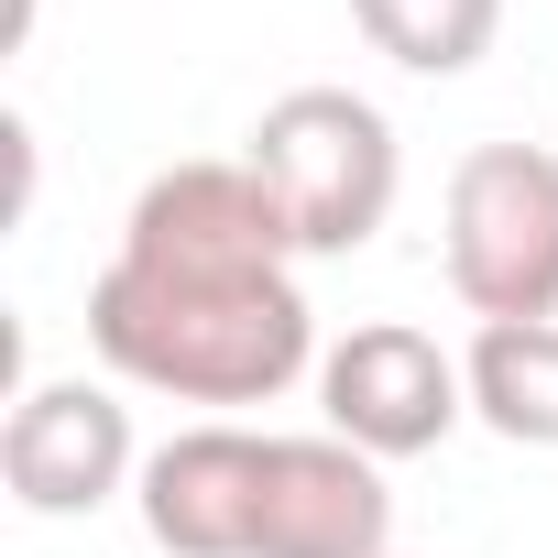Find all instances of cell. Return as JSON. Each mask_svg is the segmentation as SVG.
Masks as SVG:
<instances>
[{"label":"cell","mask_w":558,"mask_h":558,"mask_svg":"<svg viewBox=\"0 0 558 558\" xmlns=\"http://www.w3.org/2000/svg\"><path fill=\"white\" fill-rule=\"evenodd\" d=\"M241 165L263 175V197H274L296 252H362L395 219V186H405L395 121L373 99H351V88H286L241 132Z\"/></svg>","instance_id":"cell-2"},{"label":"cell","mask_w":558,"mask_h":558,"mask_svg":"<svg viewBox=\"0 0 558 558\" xmlns=\"http://www.w3.org/2000/svg\"><path fill=\"white\" fill-rule=\"evenodd\" d=\"M351 23L405 77H471L504 34V0H351Z\"/></svg>","instance_id":"cell-9"},{"label":"cell","mask_w":558,"mask_h":558,"mask_svg":"<svg viewBox=\"0 0 558 558\" xmlns=\"http://www.w3.org/2000/svg\"><path fill=\"white\" fill-rule=\"evenodd\" d=\"M449 296L471 318H558V154L471 143L449 165Z\"/></svg>","instance_id":"cell-3"},{"label":"cell","mask_w":558,"mask_h":558,"mask_svg":"<svg viewBox=\"0 0 558 558\" xmlns=\"http://www.w3.org/2000/svg\"><path fill=\"white\" fill-rule=\"evenodd\" d=\"M263 471H274V438L263 427H175L154 460H143V536L165 558H252L263 536Z\"/></svg>","instance_id":"cell-6"},{"label":"cell","mask_w":558,"mask_h":558,"mask_svg":"<svg viewBox=\"0 0 558 558\" xmlns=\"http://www.w3.org/2000/svg\"><path fill=\"white\" fill-rule=\"evenodd\" d=\"M318 416L362 460H416L471 416V384H460V351H438L416 318H362L351 340L318 351Z\"/></svg>","instance_id":"cell-4"},{"label":"cell","mask_w":558,"mask_h":558,"mask_svg":"<svg viewBox=\"0 0 558 558\" xmlns=\"http://www.w3.org/2000/svg\"><path fill=\"white\" fill-rule=\"evenodd\" d=\"M460 384L504 449H558V318H482Z\"/></svg>","instance_id":"cell-8"},{"label":"cell","mask_w":558,"mask_h":558,"mask_svg":"<svg viewBox=\"0 0 558 558\" xmlns=\"http://www.w3.org/2000/svg\"><path fill=\"white\" fill-rule=\"evenodd\" d=\"M252 558H395L384 460H362V449L329 438V427H318V438H274Z\"/></svg>","instance_id":"cell-7"},{"label":"cell","mask_w":558,"mask_h":558,"mask_svg":"<svg viewBox=\"0 0 558 558\" xmlns=\"http://www.w3.org/2000/svg\"><path fill=\"white\" fill-rule=\"evenodd\" d=\"M0 482H12L23 514H99L121 482H143L132 460V405L88 373H56L12 405L0 427Z\"/></svg>","instance_id":"cell-5"},{"label":"cell","mask_w":558,"mask_h":558,"mask_svg":"<svg viewBox=\"0 0 558 558\" xmlns=\"http://www.w3.org/2000/svg\"><path fill=\"white\" fill-rule=\"evenodd\" d=\"M88 351L110 362V384L175 405H274L296 373H318L296 241L241 154L165 165L132 197L121 252L88 286Z\"/></svg>","instance_id":"cell-1"},{"label":"cell","mask_w":558,"mask_h":558,"mask_svg":"<svg viewBox=\"0 0 558 558\" xmlns=\"http://www.w3.org/2000/svg\"><path fill=\"white\" fill-rule=\"evenodd\" d=\"M12 34H34V0H12Z\"/></svg>","instance_id":"cell-10"}]
</instances>
